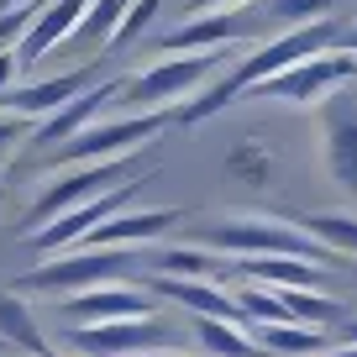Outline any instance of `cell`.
<instances>
[{"instance_id": "obj_1", "label": "cell", "mask_w": 357, "mask_h": 357, "mask_svg": "<svg viewBox=\"0 0 357 357\" xmlns=\"http://www.w3.org/2000/svg\"><path fill=\"white\" fill-rule=\"evenodd\" d=\"M231 53H190V58H158L153 68H137L132 79H121L116 111L121 116H153V111H178L195 100V89H205V79H215Z\"/></svg>"}, {"instance_id": "obj_2", "label": "cell", "mask_w": 357, "mask_h": 357, "mask_svg": "<svg viewBox=\"0 0 357 357\" xmlns=\"http://www.w3.org/2000/svg\"><path fill=\"white\" fill-rule=\"evenodd\" d=\"M200 247L231 257V263H242V257H300V263L331 257L321 242H310L294 221H279V215H221L200 231Z\"/></svg>"}, {"instance_id": "obj_3", "label": "cell", "mask_w": 357, "mask_h": 357, "mask_svg": "<svg viewBox=\"0 0 357 357\" xmlns=\"http://www.w3.org/2000/svg\"><path fill=\"white\" fill-rule=\"evenodd\" d=\"M132 268H147V257H142V252H126V247H116V252H105V247H74V252L47 257V263H37L32 273H22V289L63 294V300H74V294H84V289L126 284V273H132Z\"/></svg>"}, {"instance_id": "obj_4", "label": "cell", "mask_w": 357, "mask_h": 357, "mask_svg": "<svg viewBox=\"0 0 357 357\" xmlns=\"http://www.w3.org/2000/svg\"><path fill=\"white\" fill-rule=\"evenodd\" d=\"M178 111H153V116H105L74 142L53 153V168H89V163H116V158H137V147L153 142L163 126H174Z\"/></svg>"}, {"instance_id": "obj_5", "label": "cell", "mask_w": 357, "mask_h": 357, "mask_svg": "<svg viewBox=\"0 0 357 357\" xmlns=\"http://www.w3.org/2000/svg\"><path fill=\"white\" fill-rule=\"evenodd\" d=\"M132 178H142V163H137V158H116V163L68 168V174L47 178V190L37 195V205L26 211V221H32V231H43V226L63 221V215H68V211H79V205L116 195L121 184H132Z\"/></svg>"}, {"instance_id": "obj_6", "label": "cell", "mask_w": 357, "mask_h": 357, "mask_svg": "<svg viewBox=\"0 0 357 357\" xmlns=\"http://www.w3.org/2000/svg\"><path fill=\"white\" fill-rule=\"evenodd\" d=\"M357 79V53H326L310 58V63L289 68V74L268 79V84L252 89V100H289V105H315V100H331L336 89H347Z\"/></svg>"}, {"instance_id": "obj_7", "label": "cell", "mask_w": 357, "mask_h": 357, "mask_svg": "<svg viewBox=\"0 0 357 357\" xmlns=\"http://www.w3.org/2000/svg\"><path fill=\"white\" fill-rule=\"evenodd\" d=\"M63 315V331L68 326H116V321H153L158 315V294L142 289V284H105V289H84L74 300L58 305Z\"/></svg>"}, {"instance_id": "obj_8", "label": "cell", "mask_w": 357, "mask_h": 357, "mask_svg": "<svg viewBox=\"0 0 357 357\" xmlns=\"http://www.w3.org/2000/svg\"><path fill=\"white\" fill-rule=\"evenodd\" d=\"M168 342V326L158 321H116V326H68L63 352L68 357H147Z\"/></svg>"}, {"instance_id": "obj_9", "label": "cell", "mask_w": 357, "mask_h": 357, "mask_svg": "<svg viewBox=\"0 0 357 357\" xmlns=\"http://www.w3.org/2000/svg\"><path fill=\"white\" fill-rule=\"evenodd\" d=\"M321 158L326 174L357 200V89H336L321 105Z\"/></svg>"}, {"instance_id": "obj_10", "label": "cell", "mask_w": 357, "mask_h": 357, "mask_svg": "<svg viewBox=\"0 0 357 357\" xmlns=\"http://www.w3.org/2000/svg\"><path fill=\"white\" fill-rule=\"evenodd\" d=\"M252 37L247 11H211V16H190L184 26L158 37V53L163 58H190V53H231Z\"/></svg>"}, {"instance_id": "obj_11", "label": "cell", "mask_w": 357, "mask_h": 357, "mask_svg": "<svg viewBox=\"0 0 357 357\" xmlns=\"http://www.w3.org/2000/svg\"><path fill=\"white\" fill-rule=\"evenodd\" d=\"M84 89H95V68H68V74H58V79H37V84L11 89V95L0 100V111L22 116V121H47V116H58L63 105H74Z\"/></svg>"}, {"instance_id": "obj_12", "label": "cell", "mask_w": 357, "mask_h": 357, "mask_svg": "<svg viewBox=\"0 0 357 357\" xmlns=\"http://www.w3.org/2000/svg\"><path fill=\"white\" fill-rule=\"evenodd\" d=\"M116 95H121V79H100L95 89H84L74 105H63L58 116H47L43 126L32 132V147H63V142H74L79 132H89L95 121H105V111L116 105Z\"/></svg>"}, {"instance_id": "obj_13", "label": "cell", "mask_w": 357, "mask_h": 357, "mask_svg": "<svg viewBox=\"0 0 357 357\" xmlns=\"http://www.w3.org/2000/svg\"><path fill=\"white\" fill-rule=\"evenodd\" d=\"M89 6H95V0H43V11H37L32 32L22 37V47H16V63L32 68V63H43V58L53 53L58 43L79 37V26H84Z\"/></svg>"}, {"instance_id": "obj_14", "label": "cell", "mask_w": 357, "mask_h": 357, "mask_svg": "<svg viewBox=\"0 0 357 357\" xmlns=\"http://www.w3.org/2000/svg\"><path fill=\"white\" fill-rule=\"evenodd\" d=\"M147 268H153V279H174V284H221L226 273H236L231 257L211 252L200 242L158 247V252H147Z\"/></svg>"}, {"instance_id": "obj_15", "label": "cell", "mask_w": 357, "mask_h": 357, "mask_svg": "<svg viewBox=\"0 0 357 357\" xmlns=\"http://www.w3.org/2000/svg\"><path fill=\"white\" fill-rule=\"evenodd\" d=\"M184 221V211H174V205H147V211H121L116 221H105L100 231L89 236L84 247H105V252H116V247H126V252H137L142 242H158V236L168 231V226Z\"/></svg>"}, {"instance_id": "obj_16", "label": "cell", "mask_w": 357, "mask_h": 357, "mask_svg": "<svg viewBox=\"0 0 357 357\" xmlns=\"http://www.w3.org/2000/svg\"><path fill=\"white\" fill-rule=\"evenodd\" d=\"M236 273L257 289H321V268L300 263V257H242Z\"/></svg>"}, {"instance_id": "obj_17", "label": "cell", "mask_w": 357, "mask_h": 357, "mask_svg": "<svg viewBox=\"0 0 357 357\" xmlns=\"http://www.w3.org/2000/svg\"><path fill=\"white\" fill-rule=\"evenodd\" d=\"M289 221L300 226L310 242H321L336 263L357 257V215H347V211H305V215H289Z\"/></svg>"}, {"instance_id": "obj_18", "label": "cell", "mask_w": 357, "mask_h": 357, "mask_svg": "<svg viewBox=\"0 0 357 357\" xmlns=\"http://www.w3.org/2000/svg\"><path fill=\"white\" fill-rule=\"evenodd\" d=\"M0 336H6L16 352H26V357H53V347H47L32 305H26L16 289H0Z\"/></svg>"}, {"instance_id": "obj_19", "label": "cell", "mask_w": 357, "mask_h": 357, "mask_svg": "<svg viewBox=\"0 0 357 357\" xmlns=\"http://www.w3.org/2000/svg\"><path fill=\"white\" fill-rule=\"evenodd\" d=\"M257 347H263L268 357H315V352H331V336L315 331V326H257Z\"/></svg>"}, {"instance_id": "obj_20", "label": "cell", "mask_w": 357, "mask_h": 357, "mask_svg": "<svg viewBox=\"0 0 357 357\" xmlns=\"http://www.w3.org/2000/svg\"><path fill=\"white\" fill-rule=\"evenodd\" d=\"M284 305H289V321L294 326H315V331H331V326H347L352 315L342 310V300H331V294L321 289H273Z\"/></svg>"}, {"instance_id": "obj_21", "label": "cell", "mask_w": 357, "mask_h": 357, "mask_svg": "<svg viewBox=\"0 0 357 357\" xmlns=\"http://www.w3.org/2000/svg\"><path fill=\"white\" fill-rule=\"evenodd\" d=\"M195 342L205 347L211 357H268L263 347H257L252 326H231V321H195Z\"/></svg>"}, {"instance_id": "obj_22", "label": "cell", "mask_w": 357, "mask_h": 357, "mask_svg": "<svg viewBox=\"0 0 357 357\" xmlns=\"http://www.w3.org/2000/svg\"><path fill=\"white\" fill-rule=\"evenodd\" d=\"M226 174L242 178V184H252V190H263L268 178H273V153L257 142H236L231 153H226Z\"/></svg>"}, {"instance_id": "obj_23", "label": "cell", "mask_w": 357, "mask_h": 357, "mask_svg": "<svg viewBox=\"0 0 357 357\" xmlns=\"http://www.w3.org/2000/svg\"><path fill=\"white\" fill-rule=\"evenodd\" d=\"M126 6H132V0H95V6H89V16H84V26H79V37H84L89 47H111L116 32H121Z\"/></svg>"}, {"instance_id": "obj_24", "label": "cell", "mask_w": 357, "mask_h": 357, "mask_svg": "<svg viewBox=\"0 0 357 357\" xmlns=\"http://www.w3.org/2000/svg\"><path fill=\"white\" fill-rule=\"evenodd\" d=\"M236 300H242V310H247V326H289V305L279 300V294L273 289H257V284H242V294H236Z\"/></svg>"}, {"instance_id": "obj_25", "label": "cell", "mask_w": 357, "mask_h": 357, "mask_svg": "<svg viewBox=\"0 0 357 357\" xmlns=\"http://www.w3.org/2000/svg\"><path fill=\"white\" fill-rule=\"evenodd\" d=\"M268 16L284 32H294V26H315L326 16H336V0H268Z\"/></svg>"}, {"instance_id": "obj_26", "label": "cell", "mask_w": 357, "mask_h": 357, "mask_svg": "<svg viewBox=\"0 0 357 357\" xmlns=\"http://www.w3.org/2000/svg\"><path fill=\"white\" fill-rule=\"evenodd\" d=\"M158 11H163V0H132V6H126V16H121V32H116V43H111V47L137 43V37H142L147 26L158 22Z\"/></svg>"}, {"instance_id": "obj_27", "label": "cell", "mask_w": 357, "mask_h": 357, "mask_svg": "<svg viewBox=\"0 0 357 357\" xmlns=\"http://www.w3.org/2000/svg\"><path fill=\"white\" fill-rule=\"evenodd\" d=\"M26 126H32V121H22V116H6V111H0V163L16 153V142L26 137Z\"/></svg>"}, {"instance_id": "obj_28", "label": "cell", "mask_w": 357, "mask_h": 357, "mask_svg": "<svg viewBox=\"0 0 357 357\" xmlns=\"http://www.w3.org/2000/svg\"><path fill=\"white\" fill-rule=\"evenodd\" d=\"M231 6H247V0H184L190 16H211V11H231Z\"/></svg>"}, {"instance_id": "obj_29", "label": "cell", "mask_w": 357, "mask_h": 357, "mask_svg": "<svg viewBox=\"0 0 357 357\" xmlns=\"http://www.w3.org/2000/svg\"><path fill=\"white\" fill-rule=\"evenodd\" d=\"M342 53H357V22L347 26V37H342Z\"/></svg>"}, {"instance_id": "obj_30", "label": "cell", "mask_w": 357, "mask_h": 357, "mask_svg": "<svg viewBox=\"0 0 357 357\" xmlns=\"http://www.w3.org/2000/svg\"><path fill=\"white\" fill-rule=\"evenodd\" d=\"M342 342H347V347H357V315H352V321L342 326Z\"/></svg>"}, {"instance_id": "obj_31", "label": "cell", "mask_w": 357, "mask_h": 357, "mask_svg": "<svg viewBox=\"0 0 357 357\" xmlns=\"http://www.w3.org/2000/svg\"><path fill=\"white\" fill-rule=\"evenodd\" d=\"M326 357H357V347H347V342H336V347H331V352H326Z\"/></svg>"}, {"instance_id": "obj_32", "label": "cell", "mask_w": 357, "mask_h": 357, "mask_svg": "<svg viewBox=\"0 0 357 357\" xmlns=\"http://www.w3.org/2000/svg\"><path fill=\"white\" fill-rule=\"evenodd\" d=\"M22 6H32V0H0V11H22Z\"/></svg>"}, {"instance_id": "obj_33", "label": "cell", "mask_w": 357, "mask_h": 357, "mask_svg": "<svg viewBox=\"0 0 357 357\" xmlns=\"http://www.w3.org/2000/svg\"><path fill=\"white\" fill-rule=\"evenodd\" d=\"M147 357H174V352H147Z\"/></svg>"}, {"instance_id": "obj_34", "label": "cell", "mask_w": 357, "mask_h": 357, "mask_svg": "<svg viewBox=\"0 0 357 357\" xmlns=\"http://www.w3.org/2000/svg\"><path fill=\"white\" fill-rule=\"evenodd\" d=\"M0 200H6V184H0Z\"/></svg>"}, {"instance_id": "obj_35", "label": "cell", "mask_w": 357, "mask_h": 357, "mask_svg": "<svg viewBox=\"0 0 357 357\" xmlns=\"http://www.w3.org/2000/svg\"><path fill=\"white\" fill-rule=\"evenodd\" d=\"M58 357H68V352H58Z\"/></svg>"}]
</instances>
